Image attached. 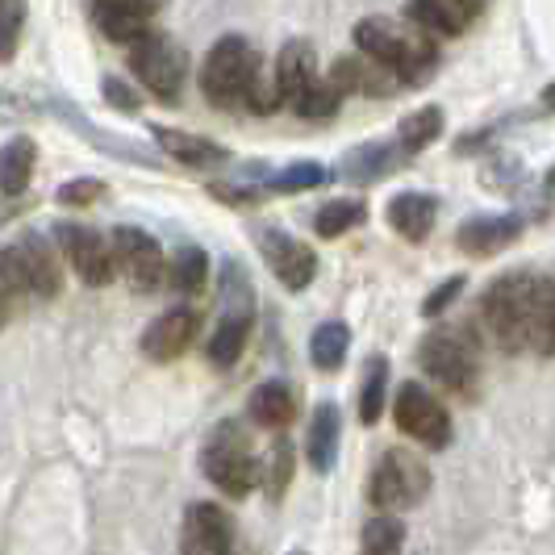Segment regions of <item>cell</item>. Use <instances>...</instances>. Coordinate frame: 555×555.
I'll use <instances>...</instances> for the list:
<instances>
[{
    "instance_id": "obj_39",
    "label": "cell",
    "mask_w": 555,
    "mask_h": 555,
    "mask_svg": "<svg viewBox=\"0 0 555 555\" xmlns=\"http://www.w3.org/2000/svg\"><path fill=\"white\" fill-rule=\"evenodd\" d=\"M460 288H464V276H451V280H443V284H439V293H435V297H426V301H422V313H426V318H439V313H443V309L451 306V301H455V297H460Z\"/></svg>"
},
{
    "instance_id": "obj_12",
    "label": "cell",
    "mask_w": 555,
    "mask_h": 555,
    "mask_svg": "<svg viewBox=\"0 0 555 555\" xmlns=\"http://www.w3.org/2000/svg\"><path fill=\"white\" fill-rule=\"evenodd\" d=\"M259 247H263V259H268L272 276H276L288 293H301V288L313 284V276H318V255H313L301 238L268 230V234L259 238Z\"/></svg>"
},
{
    "instance_id": "obj_16",
    "label": "cell",
    "mask_w": 555,
    "mask_h": 555,
    "mask_svg": "<svg viewBox=\"0 0 555 555\" xmlns=\"http://www.w3.org/2000/svg\"><path fill=\"white\" fill-rule=\"evenodd\" d=\"M405 13H410V22H414L422 34L455 38V34L468 29V22H473L480 9H476L473 0H410Z\"/></svg>"
},
{
    "instance_id": "obj_40",
    "label": "cell",
    "mask_w": 555,
    "mask_h": 555,
    "mask_svg": "<svg viewBox=\"0 0 555 555\" xmlns=\"http://www.w3.org/2000/svg\"><path fill=\"white\" fill-rule=\"evenodd\" d=\"M101 189H105L101 180H72V184L59 189V201H63V205H88V201L101 196Z\"/></svg>"
},
{
    "instance_id": "obj_3",
    "label": "cell",
    "mask_w": 555,
    "mask_h": 555,
    "mask_svg": "<svg viewBox=\"0 0 555 555\" xmlns=\"http://www.w3.org/2000/svg\"><path fill=\"white\" fill-rule=\"evenodd\" d=\"M534 276L539 272H505L493 280L480 297V318L493 334L501 351H527V326H530V301H534Z\"/></svg>"
},
{
    "instance_id": "obj_1",
    "label": "cell",
    "mask_w": 555,
    "mask_h": 555,
    "mask_svg": "<svg viewBox=\"0 0 555 555\" xmlns=\"http://www.w3.org/2000/svg\"><path fill=\"white\" fill-rule=\"evenodd\" d=\"M351 38H356L360 55H367L372 63H380V67H389L397 83H422L435 72V63H439L435 42L422 29L392 26L385 17L360 22V26L351 29Z\"/></svg>"
},
{
    "instance_id": "obj_36",
    "label": "cell",
    "mask_w": 555,
    "mask_h": 555,
    "mask_svg": "<svg viewBox=\"0 0 555 555\" xmlns=\"http://www.w3.org/2000/svg\"><path fill=\"white\" fill-rule=\"evenodd\" d=\"M293 455H297V451H293L288 439H276L272 451H268V493H272V498H284V489L293 485V464H297Z\"/></svg>"
},
{
    "instance_id": "obj_14",
    "label": "cell",
    "mask_w": 555,
    "mask_h": 555,
    "mask_svg": "<svg viewBox=\"0 0 555 555\" xmlns=\"http://www.w3.org/2000/svg\"><path fill=\"white\" fill-rule=\"evenodd\" d=\"M193 338H196V313L176 306L146 326V334H142V356L155 363H171L193 347Z\"/></svg>"
},
{
    "instance_id": "obj_4",
    "label": "cell",
    "mask_w": 555,
    "mask_h": 555,
    "mask_svg": "<svg viewBox=\"0 0 555 555\" xmlns=\"http://www.w3.org/2000/svg\"><path fill=\"white\" fill-rule=\"evenodd\" d=\"M430 489V468L426 460L405 451V447H389L367 480V501L380 509V514H401V509H414L417 501L426 498Z\"/></svg>"
},
{
    "instance_id": "obj_37",
    "label": "cell",
    "mask_w": 555,
    "mask_h": 555,
    "mask_svg": "<svg viewBox=\"0 0 555 555\" xmlns=\"http://www.w3.org/2000/svg\"><path fill=\"white\" fill-rule=\"evenodd\" d=\"M0 293H29L17 247H0Z\"/></svg>"
},
{
    "instance_id": "obj_43",
    "label": "cell",
    "mask_w": 555,
    "mask_h": 555,
    "mask_svg": "<svg viewBox=\"0 0 555 555\" xmlns=\"http://www.w3.org/2000/svg\"><path fill=\"white\" fill-rule=\"evenodd\" d=\"M293 555H306V552H293Z\"/></svg>"
},
{
    "instance_id": "obj_2",
    "label": "cell",
    "mask_w": 555,
    "mask_h": 555,
    "mask_svg": "<svg viewBox=\"0 0 555 555\" xmlns=\"http://www.w3.org/2000/svg\"><path fill=\"white\" fill-rule=\"evenodd\" d=\"M259 80V55L247 38L225 34L201 63V92L214 109H238L247 105L250 88Z\"/></svg>"
},
{
    "instance_id": "obj_8",
    "label": "cell",
    "mask_w": 555,
    "mask_h": 555,
    "mask_svg": "<svg viewBox=\"0 0 555 555\" xmlns=\"http://www.w3.org/2000/svg\"><path fill=\"white\" fill-rule=\"evenodd\" d=\"M392 417H397V426L417 439L422 447H447L451 443V414H447V405L435 397L430 389H422V385H401L397 389V401H392Z\"/></svg>"
},
{
    "instance_id": "obj_42",
    "label": "cell",
    "mask_w": 555,
    "mask_h": 555,
    "mask_svg": "<svg viewBox=\"0 0 555 555\" xmlns=\"http://www.w3.org/2000/svg\"><path fill=\"white\" fill-rule=\"evenodd\" d=\"M473 4H476V9H480V4H485V0H473Z\"/></svg>"
},
{
    "instance_id": "obj_24",
    "label": "cell",
    "mask_w": 555,
    "mask_h": 555,
    "mask_svg": "<svg viewBox=\"0 0 555 555\" xmlns=\"http://www.w3.org/2000/svg\"><path fill=\"white\" fill-rule=\"evenodd\" d=\"M527 347H534L543 360L555 351V293H552V280H547V276H534V301H530Z\"/></svg>"
},
{
    "instance_id": "obj_17",
    "label": "cell",
    "mask_w": 555,
    "mask_h": 555,
    "mask_svg": "<svg viewBox=\"0 0 555 555\" xmlns=\"http://www.w3.org/2000/svg\"><path fill=\"white\" fill-rule=\"evenodd\" d=\"M326 80H331L338 92H363V96H389V92H397V80H392L389 67L372 63L367 55L334 59V67Z\"/></svg>"
},
{
    "instance_id": "obj_23",
    "label": "cell",
    "mask_w": 555,
    "mask_h": 555,
    "mask_svg": "<svg viewBox=\"0 0 555 555\" xmlns=\"http://www.w3.org/2000/svg\"><path fill=\"white\" fill-rule=\"evenodd\" d=\"M389 225L410 238V243H422L430 230H435V201L426 193H401L389 201Z\"/></svg>"
},
{
    "instance_id": "obj_19",
    "label": "cell",
    "mask_w": 555,
    "mask_h": 555,
    "mask_svg": "<svg viewBox=\"0 0 555 555\" xmlns=\"http://www.w3.org/2000/svg\"><path fill=\"white\" fill-rule=\"evenodd\" d=\"M155 142L164 146L176 164L196 167V171H209V167L230 164V151L218 146L214 139H201V134H184V130H155Z\"/></svg>"
},
{
    "instance_id": "obj_7",
    "label": "cell",
    "mask_w": 555,
    "mask_h": 555,
    "mask_svg": "<svg viewBox=\"0 0 555 555\" xmlns=\"http://www.w3.org/2000/svg\"><path fill=\"white\" fill-rule=\"evenodd\" d=\"M130 72L139 76L142 88H151L164 105L180 101V88H184V76H189V59L184 51L164 38V34H142L139 42H130Z\"/></svg>"
},
{
    "instance_id": "obj_13",
    "label": "cell",
    "mask_w": 555,
    "mask_h": 555,
    "mask_svg": "<svg viewBox=\"0 0 555 555\" xmlns=\"http://www.w3.org/2000/svg\"><path fill=\"white\" fill-rule=\"evenodd\" d=\"M92 22L109 42L130 47L142 34H151L155 0H92Z\"/></svg>"
},
{
    "instance_id": "obj_26",
    "label": "cell",
    "mask_w": 555,
    "mask_h": 555,
    "mask_svg": "<svg viewBox=\"0 0 555 555\" xmlns=\"http://www.w3.org/2000/svg\"><path fill=\"white\" fill-rule=\"evenodd\" d=\"M247 338H250L247 313H225L218 334L209 338V360L218 363V367H234V363L243 360V351H247Z\"/></svg>"
},
{
    "instance_id": "obj_35",
    "label": "cell",
    "mask_w": 555,
    "mask_h": 555,
    "mask_svg": "<svg viewBox=\"0 0 555 555\" xmlns=\"http://www.w3.org/2000/svg\"><path fill=\"white\" fill-rule=\"evenodd\" d=\"M322 184H326V167L293 164V167H284L268 189H272V193H306V189H322Z\"/></svg>"
},
{
    "instance_id": "obj_41",
    "label": "cell",
    "mask_w": 555,
    "mask_h": 555,
    "mask_svg": "<svg viewBox=\"0 0 555 555\" xmlns=\"http://www.w3.org/2000/svg\"><path fill=\"white\" fill-rule=\"evenodd\" d=\"M9 313H13V309H9V293H0V326L9 322Z\"/></svg>"
},
{
    "instance_id": "obj_34",
    "label": "cell",
    "mask_w": 555,
    "mask_h": 555,
    "mask_svg": "<svg viewBox=\"0 0 555 555\" xmlns=\"http://www.w3.org/2000/svg\"><path fill=\"white\" fill-rule=\"evenodd\" d=\"M22 29H26V4L22 0H0V63L17 55Z\"/></svg>"
},
{
    "instance_id": "obj_38",
    "label": "cell",
    "mask_w": 555,
    "mask_h": 555,
    "mask_svg": "<svg viewBox=\"0 0 555 555\" xmlns=\"http://www.w3.org/2000/svg\"><path fill=\"white\" fill-rule=\"evenodd\" d=\"M105 101H109L113 109H121V113H139V105H142V96L130 88L126 80H117V76H105Z\"/></svg>"
},
{
    "instance_id": "obj_5",
    "label": "cell",
    "mask_w": 555,
    "mask_h": 555,
    "mask_svg": "<svg viewBox=\"0 0 555 555\" xmlns=\"http://www.w3.org/2000/svg\"><path fill=\"white\" fill-rule=\"evenodd\" d=\"M201 468H205V476L222 489L225 498L234 501L247 498L250 489H255V480H259V464H255L247 430L238 422H222L209 435L205 451H201Z\"/></svg>"
},
{
    "instance_id": "obj_32",
    "label": "cell",
    "mask_w": 555,
    "mask_h": 555,
    "mask_svg": "<svg viewBox=\"0 0 555 555\" xmlns=\"http://www.w3.org/2000/svg\"><path fill=\"white\" fill-rule=\"evenodd\" d=\"M338 105H343V92H338L331 80H322V76H313V80L297 92V101H293V109L301 113V117H309V121H326V117L338 113Z\"/></svg>"
},
{
    "instance_id": "obj_33",
    "label": "cell",
    "mask_w": 555,
    "mask_h": 555,
    "mask_svg": "<svg viewBox=\"0 0 555 555\" xmlns=\"http://www.w3.org/2000/svg\"><path fill=\"white\" fill-rule=\"evenodd\" d=\"M401 547H405V527L392 514H380L363 527L360 555H401Z\"/></svg>"
},
{
    "instance_id": "obj_28",
    "label": "cell",
    "mask_w": 555,
    "mask_h": 555,
    "mask_svg": "<svg viewBox=\"0 0 555 555\" xmlns=\"http://www.w3.org/2000/svg\"><path fill=\"white\" fill-rule=\"evenodd\" d=\"M164 276L176 293H201L209 280V255L201 247H184L171 255V263H164Z\"/></svg>"
},
{
    "instance_id": "obj_20",
    "label": "cell",
    "mask_w": 555,
    "mask_h": 555,
    "mask_svg": "<svg viewBox=\"0 0 555 555\" xmlns=\"http://www.w3.org/2000/svg\"><path fill=\"white\" fill-rule=\"evenodd\" d=\"M318 76L313 67V47L309 42H288L276 59V76H272V92H276V105H293L297 92Z\"/></svg>"
},
{
    "instance_id": "obj_31",
    "label": "cell",
    "mask_w": 555,
    "mask_h": 555,
    "mask_svg": "<svg viewBox=\"0 0 555 555\" xmlns=\"http://www.w3.org/2000/svg\"><path fill=\"white\" fill-rule=\"evenodd\" d=\"M439 134H443V109H439V105H426V109H414L401 121L397 142H401V151L414 155V151H426Z\"/></svg>"
},
{
    "instance_id": "obj_10",
    "label": "cell",
    "mask_w": 555,
    "mask_h": 555,
    "mask_svg": "<svg viewBox=\"0 0 555 555\" xmlns=\"http://www.w3.org/2000/svg\"><path fill=\"white\" fill-rule=\"evenodd\" d=\"M180 555H234V527H230L222 505H214V501L189 505Z\"/></svg>"
},
{
    "instance_id": "obj_30",
    "label": "cell",
    "mask_w": 555,
    "mask_h": 555,
    "mask_svg": "<svg viewBox=\"0 0 555 555\" xmlns=\"http://www.w3.org/2000/svg\"><path fill=\"white\" fill-rule=\"evenodd\" d=\"M385 397H389V363L380 360H367V372L360 380V422L363 426H376L380 414H385Z\"/></svg>"
},
{
    "instance_id": "obj_21",
    "label": "cell",
    "mask_w": 555,
    "mask_h": 555,
    "mask_svg": "<svg viewBox=\"0 0 555 555\" xmlns=\"http://www.w3.org/2000/svg\"><path fill=\"white\" fill-rule=\"evenodd\" d=\"M247 410L259 426H268V430H284V426L297 417V389H293V385H284V380H268V385H259V389L250 392Z\"/></svg>"
},
{
    "instance_id": "obj_11",
    "label": "cell",
    "mask_w": 555,
    "mask_h": 555,
    "mask_svg": "<svg viewBox=\"0 0 555 555\" xmlns=\"http://www.w3.org/2000/svg\"><path fill=\"white\" fill-rule=\"evenodd\" d=\"M59 247L67 255V263L76 268V276L83 284H92V288H101V284H109L117 272H113V250L109 243L96 234V230H88V225H59Z\"/></svg>"
},
{
    "instance_id": "obj_22",
    "label": "cell",
    "mask_w": 555,
    "mask_h": 555,
    "mask_svg": "<svg viewBox=\"0 0 555 555\" xmlns=\"http://www.w3.org/2000/svg\"><path fill=\"white\" fill-rule=\"evenodd\" d=\"M338 439H343V422H338V405L322 401L313 410V422H309V439H306V455L318 473H331L334 455H338Z\"/></svg>"
},
{
    "instance_id": "obj_9",
    "label": "cell",
    "mask_w": 555,
    "mask_h": 555,
    "mask_svg": "<svg viewBox=\"0 0 555 555\" xmlns=\"http://www.w3.org/2000/svg\"><path fill=\"white\" fill-rule=\"evenodd\" d=\"M109 250L113 272H121L139 293H155L159 288V280H164V250H159V243L146 230L117 225L109 238Z\"/></svg>"
},
{
    "instance_id": "obj_15",
    "label": "cell",
    "mask_w": 555,
    "mask_h": 555,
    "mask_svg": "<svg viewBox=\"0 0 555 555\" xmlns=\"http://www.w3.org/2000/svg\"><path fill=\"white\" fill-rule=\"evenodd\" d=\"M522 230H527V218H518V214L473 218V222H464L460 230H455V247L476 255V259H485V255H493V250L518 243V238H522Z\"/></svg>"
},
{
    "instance_id": "obj_6",
    "label": "cell",
    "mask_w": 555,
    "mask_h": 555,
    "mask_svg": "<svg viewBox=\"0 0 555 555\" xmlns=\"http://www.w3.org/2000/svg\"><path fill=\"white\" fill-rule=\"evenodd\" d=\"M417 363L426 367V376L435 385H443L451 392H464V397H473L476 380H480V360H476V347L468 334H455V331L426 334L422 347H417Z\"/></svg>"
},
{
    "instance_id": "obj_18",
    "label": "cell",
    "mask_w": 555,
    "mask_h": 555,
    "mask_svg": "<svg viewBox=\"0 0 555 555\" xmlns=\"http://www.w3.org/2000/svg\"><path fill=\"white\" fill-rule=\"evenodd\" d=\"M17 255H22V268H26V284L34 297H55L63 288V272H59V255L51 250V243L42 234H26L17 243Z\"/></svg>"
},
{
    "instance_id": "obj_29",
    "label": "cell",
    "mask_w": 555,
    "mask_h": 555,
    "mask_svg": "<svg viewBox=\"0 0 555 555\" xmlns=\"http://www.w3.org/2000/svg\"><path fill=\"white\" fill-rule=\"evenodd\" d=\"M367 218V205L356 201V196H338V201H326L318 214H313V230L322 234V238H338V234H347L351 225H360Z\"/></svg>"
},
{
    "instance_id": "obj_27",
    "label": "cell",
    "mask_w": 555,
    "mask_h": 555,
    "mask_svg": "<svg viewBox=\"0 0 555 555\" xmlns=\"http://www.w3.org/2000/svg\"><path fill=\"white\" fill-rule=\"evenodd\" d=\"M347 351H351V331L343 322H322L309 338V356H313L318 372H338Z\"/></svg>"
},
{
    "instance_id": "obj_25",
    "label": "cell",
    "mask_w": 555,
    "mask_h": 555,
    "mask_svg": "<svg viewBox=\"0 0 555 555\" xmlns=\"http://www.w3.org/2000/svg\"><path fill=\"white\" fill-rule=\"evenodd\" d=\"M29 176H34V142L13 139L0 146V193L17 196L26 193Z\"/></svg>"
}]
</instances>
